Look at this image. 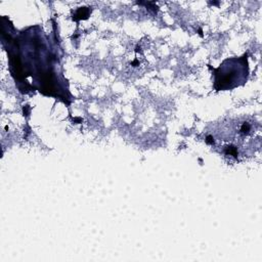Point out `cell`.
Wrapping results in <instances>:
<instances>
[{"instance_id":"6da1fadb","label":"cell","mask_w":262,"mask_h":262,"mask_svg":"<svg viewBox=\"0 0 262 262\" xmlns=\"http://www.w3.org/2000/svg\"><path fill=\"white\" fill-rule=\"evenodd\" d=\"M226 62L228 64L225 63V61L223 62V64L215 70L216 74V79H215V87L218 90H224V89H231L237 85H239L238 82H243L245 80V78L236 76L234 74H232L233 72L247 67V59L239 66L236 62L235 58L232 59H228L226 60Z\"/></svg>"}]
</instances>
